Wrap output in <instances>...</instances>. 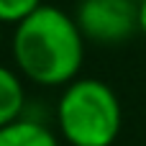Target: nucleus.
I'll list each match as a JSON object with an SVG mask.
<instances>
[{
    "label": "nucleus",
    "mask_w": 146,
    "mask_h": 146,
    "mask_svg": "<svg viewBox=\"0 0 146 146\" xmlns=\"http://www.w3.org/2000/svg\"><path fill=\"white\" fill-rule=\"evenodd\" d=\"M41 5V0H0V26H18Z\"/></svg>",
    "instance_id": "423d86ee"
},
{
    "label": "nucleus",
    "mask_w": 146,
    "mask_h": 146,
    "mask_svg": "<svg viewBox=\"0 0 146 146\" xmlns=\"http://www.w3.org/2000/svg\"><path fill=\"white\" fill-rule=\"evenodd\" d=\"M13 62L23 80L38 87H67L80 77L87 41L67 10L41 5L13 31Z\"/></svg>",
    "instance_id": "f257e3e1"
},
{
    "label": "nucleus",
    "mask_w": 146,
    "mask_h": 146,
    "mask_svg": "<svg viewBox=\"0 0 146 146\" xmlns=\"http://www.w3.org/2000/svg\"><path fill=\"white\" fill-rule=\"evenodd\" d=\"M0 146H59V136L44 121L21 115L0 128Z\"/></svg>",
    "instance_id": "20e7f679"
},
{
    "label": "nucleus",
    "mask_w": 146,
    "mask_h": 146,
    "mask_svg": "<svg viewBox=\"0 0 146 146\" xmlns=\"http://www.w3.org/2000/svg\"><path fill=\"white\" fill-rule=\"evenodd\" d=\"M74 21L87 44L121 46L139 33L136 0H80Z\"/></svg>",
    "instance_id": "7ed1b4c3"
},
{
    "label": "nucleus",
    "mask_w": 146,
    "mask_h": 146,
    "mask_svg": "<svg viewBox=\"0 0 146 146\" xmlns=\"http://www.w3.org/2000/svg\"><path fill=\"white\" fill-rule=\"evenodd\" d=\"M0 41H3V26H0Z\"/></svg>",
    "instance_id": "6e6552de"
},
{
    "label": "nucleus",
    "mask_w": 146,
    "mask_h": 146,
    "mask_svg": "<svg viewBox=\"0 0 146 146\" xmlns=\"http://www.w3.org/2000/svg\"><path fill=\"white\" fill-rule=\"evenodd\" d=\"M26 110V87H23V77L0 64V128L18 121Z\"/></svg>",
    "instance_id": "39448f33"
},
{
    "label": "nucleus",
    "mask_w": 146,
    "mask_h": 146,
    "mask_svg": "<svg viewBox=\"0 0 146 146\" xmlns=\"http://www.w3.org/2000/svg\"><path fill=\"white\" fill-rule=\"evenodd\" d=\"M123 128L115 90L98 77H77L56 100V131L69 146H113Z\"/></svg>",
    "instance_id": "f03ea898"
},
{
    "label": "nucleus",
    "mask_w": 146,
    "mask_h": 146,
    "mask_svg": "<svg viewBox=\"0 0 146 146\" xmlns=\"http://www.w3.org/2000/svg\"><path fill=\"white\" fill-rule=\"evenodd\" d=\"M136 3H141V0H136Z\"/></svg>",
    "instance_id": "1a4fd4ad"
},
{
    "label": "nucleus",
    "mask_w": 146,
    "mask_h": 146,
    "mask_svg": "<svg viewBox=\"0 0 146 146\" xmlns=\"http://www.w3.org/2000/svg\"><path fill=\"white\" fill-rule=\"evenodd\" d=\"M139 33L146 38V0L139 3Z\"/></svg>",
    "instance_id": "0eeeda50"
}]
</instances>
